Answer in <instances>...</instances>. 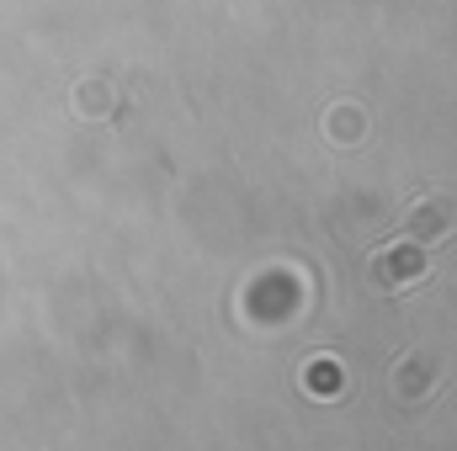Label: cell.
<instances>
[{"label":"cell","instance_id":"cell-1","mask_svg":"<svg viewBox=\"0 0 457 451\" xmlns=\"http://www.w3.org/2000/svg\"><path fill=\"white\" fill-rule=\"evenodd\" d=\"M420 271H426V255L410 250V244H388V250L378 255V282H394V276H399V282H415Z\"/></svg>","mask_w":457,"mask_h":451},{"label":"cell","instance_id":"cell-2","mask_svg":"<svg viewBox=\"0 0 457 451\" xmlns=\"http://www.w3.org/2000/svg\"><path fill=\"white\" fill-rule=\"evenodd\" d=\"M303 388L309 393H341V366L336 361H309L303 366Z\"/></svg>","mask_w":457,"mask_h":451},{"label":"cell","instance_id":"cell-3","mask_svg":"<svg viewBox=\"0 0 457 451\" xmlns=\"http://www.w3.org/2000/svg\"><path fill=\"white\" fill-rule=\"evenodd\" d=\"M447 208H453V202H436V197H431V202H420V213H415V218H420L426 228H436V224L447 228V224H453V213H447Z\"/></svg>","mask_w":457,"mask_h":451}]
</instances>
